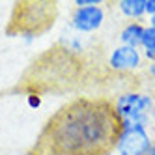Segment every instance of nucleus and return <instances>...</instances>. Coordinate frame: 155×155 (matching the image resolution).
Wrapping results in <instances>:
<instances>
[{"label": "nucleus", "mask_w": 155, "mask_h": 155, "mask_svg": "<svg viewBox=\"0 0 155 155\" xmlns=\"http://www.w3.org/2000/svg\"><path fill=\"white\" fill-rule=\"evenodd\" d=\"M121 133L124 124L114 101L81 95L45 121L28 155H110Z\"/></svg>", "instance_id": "1"}, {"label": "nucleus", "mask_w": 155, "mask_h": 155, "mask_svg": "<svg viewBox=\"0 0 155 155\" xmlns=\"http://www.w3.org/2000/svg\"><path fill=\"white\" fill-rule=\"evenodd\" d=\"M81 73V62L68 47H54L32 62L25 75L23 88L28 95H43V92L68 90Z\"/></svg>", "instance_id": "2"}, {"label": "nucleus", "mask_w": 155, "mask_h": 155, "mask_svg": "<svg viewBox=\"0 0 155 155\" xmlns=\"http://www.w3.org/2000/svg\"><path fill=\"white\" fill-rule=\"evenodd\" d=\"M56 15V2H17L6 26V34L34 39L54 25Z\"/></svg>", "instance_id": "3"}, {"label": "nucleus", "mask_w": 155, "mask_h": 155, "mask_svg": "<svg viewBox=\"0 0 155 155\" xmlns=\"http://www.w3.org/2000/svg\"><path fill=\"white\" fill-rule=\"evenodd\" d=\"M153 105H155V97L146 92H125L118 95V99L114 101L116 112L120 114L121 121L142 114H150Z\"/></svg>", "instance_id": "4"}, {"label": "nucleus", "mask_w": 155, "mask_h": 155, "mask_svg": "<svg viewBox=\"0 0 155 155\" xmlns=\"http://www.w3.org/2000/svg\"><path fill=\"white\" fill-rule=\"evenodd\" d=\"M153 146L148 129L144 127H127L124 129L118 140V153L120 155H146Z\"/></svg>", "instance_id": "5"}, {"label": "nucleus", "mask_w": 155, "mask_h": 155, "mask_svg": "<svg viewBox=\"0 0 155 155\" xmlns=\"http://www.w3.org/2000/svg\"><path fill=\"white\" fill-rule=\"evenodd\" d=\"M142 62H144V54L138 49L127 47V45H118L112 52H110V58H108L110 69L121 71V73L138 69L142 65Z\"/></svg>", "instance_id": "6"}, {"label": "nucleus", "mask_w": 155, "mask_h": 155, "mask_svg": "<svg viewBox=\"0 0 155 155\" xmlns=\"http://www.w3.org/2000/svg\"><path fill=\"white\" fill-rule=\"evenodd\" d=\"M105 12L101 6L77 8L71 15V25L77 32H94L103 25Z\"/></svg>", "instance_id": "7"}, {"label": "nucleus", "mask_w": 155, "mask_h": 155, "mask_svg": "<svg viewBox=\"0 0 155 155\" xmlns=\"http://www.w3.org/2000/svg\"><path fill=\"white\" fill-rule=\"evenodd\" d=\"M144 26L140 21H131V23H127L124 26V30H121L120 34V41L121 45H127V47H135L138 49L142 45V36H144Z\"/></svg>", "instance_id": "8"}, {"label": "nucleus", "mask_w": 155, "mask_h": 155, "mask_svg": "<svg viewBox=\"0 0 155 155\" xmlns=\"http://www.w3.org/2000/svg\"><path fill=\"white\" fill-rule=\"evenodd\" d=\"M120 12L133 21H140L146 15V0H120Z\"/></svg>", "instance_id": "9"}, {"label": "nucleus", "mask_w": 155, "mask_h": 155, "mask_svg": "<svg viewBox=\"0 0 155 155\" xmlns=\"http://www.w3.org/2000/svg\"><path fill=\"white\" fill-rule=\"evenodd\" d=\"M140 49L144 51V58H148L150 62L155 60V28L153 26H146L144 28V36H142V45Z\"/></svg>", "instance_id": "10"}, {"label": "nucleus", "mask_w": 155, "mask_h": 155, "mask_svg": "<svg viewBox=\"0 0 155 155\" xmlns=\"http://www.w3.org/2000/svg\"><path fill=\"white\" fill-rule=\"evenodd\" d=\"M77 8H88V6H99L101 0H75Z\"/></svg>", "instance_id": "11"}, {"label": "nucleus", "mask_w": 155, "mask_h": 155, "mask_svg": "<svg viewBox=\"0 0 155 155\" xmlns=\"http://www.w3.org/2000/svg\"><path fill=\"white\" fill-rule=\"evenodd\" d=\"M146 15H155V0H146Z\"/></svg>", "instance_id": "12"}, {"label": "nucleus", "mask_w": 155, "mask_h": 155, "mask_svg": "<svg viewBox=\"0 0 155 155\" xmlns=\"http://www.w3.org/2000/svg\"><path fill=\"white\" fill-rule=\"evenodd\" d=\"M28 103H30L32 107H38V105L41 103V97H39V95H34V94H32V95H28Z\"/></svg>", "instance_id": "13"}, {"label": "nucleus", "mask_w": 155, "mask_h": 155, "mask_svg": "<svg viewBox=\"0 0 155 155\" xmlns=\"http://www.w3.org/2000/svg\"><path fill=\"white\" fill-rule=\"evenodd\" d=\"M148 71H150V75L155 79V60L153 62H150V65H148Z\"/></svg>", "instance_id": "14"}, {"label": "nucleus", "mask_w": 155, "mask_h": 155, "mask_svg": "<svg viewBox=\"0 0 155 155\" xmlns=\"http://www.w3.org/2000/svg\"><path fill=\"white\" fill-rule=\"evenodd\" d=\"M150 118H151V121H155V105H153L151 110H150Z\"/></svg>", "instance_id": "15"}, {"label": "nucleus", "mask_w": 155, "mask_h": 155, "mask_svg": "<svg viewBox=\"0 0 155 155\" xmlns=\"http://www.w3.org/2000/svg\"><path fill=\"white\" fill-rule=\"evenodd\" d=\"M150 26H153V28H155V15H151V17H150Z\"/></svg>", "instance_id": "16"}, {"label": "nucleus", "mask_w": 155, "mask_h": 155, "mask_svg": "<svg viewBox=\"0 0 155 155\" xmlns=\"http://www.w3.org/2000/svg\"><path fill=\"white\" fill-rule=\"evenodd\" d=\"M146 155H155V144H153V146H151V150L146 153Z\"/></svg>", "instance_id": "17"}, {"label": "nucleus", "mask_w": 155, "mask_h": 155, "mask_svg": "<svg viewBox=\"0 0 155 155\" xmlns=\"http://www.w3.org/2000/svg\"><path fill=\"white\" fill-rule=\"evenodd\" d=\"M153 92H155V79H153Z\"/></svg>", "instance_id": "18"}]
</instances>
